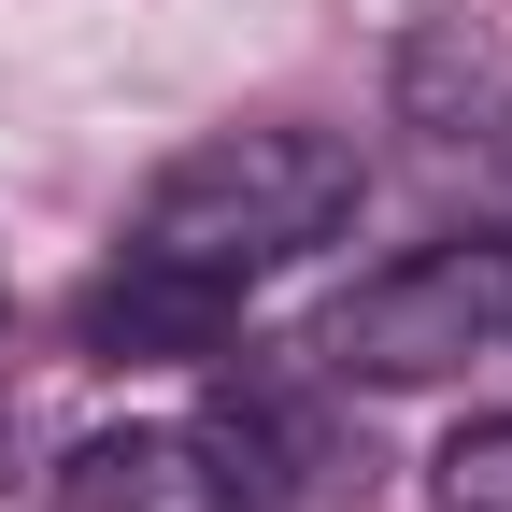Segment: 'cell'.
Instances as JSON below:
<instances>
[{
    "mask_svg": "<svg viewBox=\"0 0 512 512\" xmlns=\"http://www.w3.org/2000/svg\"><path fill=\"white\" fill-rule=\"evenodd\" d=\"M370 200V157L342 143V128H214V143H185L157 185H143V214H128V256H157V271L185 285H271L299 271L313 242H342V214Z\"/></svg>",
    "mask_w": 512,
    "mask_h": 512,
    "instance_id": "1",
    "label": "cell"
},
{
    "mask_svg": "<svg viewBox=\"0 0 512 512\" xmlns=\"http://www.w3.org/2000/svg\"><path fill=\"white\" fill-rule=\"evenodd\" d=\"M313 356H328L342 384H441V370H470V356H512V214L399 256V271H370L328 313Z\"/></svg>",
    "mask_w": 512,
    "mask_h": 512,
    "instance_id": "2",
    "label": "cell"
},
{
    "mask_svg": "<svg viewBox=\"0 0 512 512\" xmlns=\"http://www.w3.org/2000/svg\"><path fill=\"white\" fill-rule=\"evenodd\" d=\"M299 427L285 413H143V427H100L57 456V512H285L299 498Z\"/></svg>",
    "mask_w": 512,
    "mask_h": 512,
    "instance_id": "3",
    "label": "cell"
},
{
    "mask_svg": "<svg viewBox=\"0 0 512 512\" xmlns=\"http://www.w3.org/2000/svg\"><path fill=\"white\" fill-rule=\"evenodd\" d=\"M399 128L441 157V171H470L512 200V43L484 15H427L399 43Z\"/></svg>",
    "mask_w": 512,
    "mask_h": 512,
    "instance_id": "4",
    "label": "cell"
},
{
    "mask_svg": "<svg viewBox=\"0 0 512 512\" xmlns=\"http://www.w3.org/2000/svg\"><path fill=\"white\" fill-rule=\"evenodd\" d=\"M228 285H185V271H157V256H114V271L86 285V342L100 356H214L228 342Z\"/></svg>",
    "mask_w": 512,
    "mask_h": 512,
    "instance_id": "5",
    "label": "cell"
},
{
    "mask_svg": "<svg viewBox=\"0 0 512 512\" xmlns=\"http://www.w3.org/2000/svg\"><path fill=\"white\" fill-rule=\"evenodd\" d=\"M427 498H441V512H512V413H484V427H456V441H441Z\"/></svg>",
    "mask_w": 512,
    "mask_h": 512,
    "instance_id": "6",
    "label": "cell"
}]
</instances>
